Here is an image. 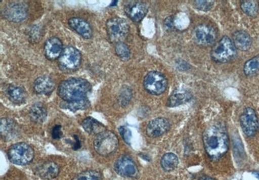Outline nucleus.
<instances>
[{
    "label": "nucleus",
    "instance_id": "nucleus-9",
    "mask_svg": "<svg viewBox=\"0 0 259 180\" xmlns=\"http://www.w3.org/2000/svg\"><path fill=\"white\" fill-rule=\"evenodd\" d=\"M82 55L77 48L69 46L65 48L59 58L60 66L67 70H75L80 66Z\"/></svg>",
    "mask_w": 259,
    "mask_h": 180
},
{
    "label": "nucleus",
    "instance_id": "nucleus-23",
    "mask_svg": "<svg viewBox=\"0 0 259 180\" xmlns=\"http://www.w3.org/2000/svg\"><path fill=\"white\" fill-rule=\"evenodd\" d=\"M233 42L238 50L246 52L251 48L252 40L250 36L246 31H239L233 35Z\"/></svg>",
    "mask_w": 259,
    "mask_h": 180
},
{
    "label": "nucleus",
    "instance_id": "nucleus-21",
    "mask_svg": "<svg viewBox=\"0 0 259 180\" xmlns=\"http://www.w3.org/2000/svg\"><path fill=\"white\" fill-rule=\"evenodd\" d=\"M6 94L11 101L18 105L24 103L27 97V92L23 87L15 85L9 86L6 90Z\"/></svg>",
    "mask_w": 259,
    "mask_h": 180
},
{
    "label": "nucleus",
    "instance_id": "nucleus-27",
    "mask_svg": "<svg viewBox=\"0 0 259 180\" xmlns=\"http://www.w3.org/2000/svg\"><path fill=\"white\" fill-rule=\"evenodd\" d=\"M259 71V55L252 58L246 62L244 66V72L246 76H251Z\"/></svg>",
    "mask_w": 259,
    "mask_h": 180
},
{
    "label": "nucleus",
    "instance_id": "nucleus-7",
    "mask_svg": "<svg viewBox=\"0 0 259 180\" xmlns=\"http://www.w3.org/2000/svg\"><path fill=\"white\" fill-rule=\"evenodd\" d=\"M143 85L147 92L154 96H159L165 91L168 81L165 76L159 71H150L145 76Z\"/></svg>",
    "mask_w": 259,
    "mask_h": 180
},
{
    "label": "nucleus",
    "instance_id": "nucleus-1",
    "mask_svg": "<svg viewBox=\"0 0 259 180\" xmlns=\"http://www.w3.org/2000/svg\"><path fill=\"white\" fill-rule=\"evenodd\" d=\"M203 145L208 156L217 160L228 151L229 140L225 126L215 123L208 127L203 136Z\"/></svg>",
    "mask_w": 259,
    "mask_h": 180
},
{
    "label": "nucleus",
    "instance_id": "nucleus-19",
    "mask_svg": "<svg viewBox=\"0 0 259 180\" xmlns=\"http://www.w3.org/2000/svg\"><path fill=\"white\" fill-rule=\"evenodd\" d=\"M55 88V84L52 78L48 76H41L37 78L34 82L33 89L36 94L47 95L52 93Z\"/></svg>",
    "mask_w": 259,
    "mask_h": 180
},
{
    "label": "nucleus",
    "instance_id": "nucleus-32",
    "mask_svg": "<svg viewBox=\"0 0 259 180\" xmlns=\"http://www.w3.org/2000/svg\"><path fill=\"white\" fill-rule=\"evenodd\" d=\"M119 131L120 133L122 136V138H123L124 142L128 144V145L131 144V141L132 138V132L131 131L129 130L128 128L126 126H121L119 128Z\"/></svg>",
    "mask_w": 259,
    "mask_h": 180
},
{
    "label": "nucleus",
    "instance_id": "nucleus-36",
    "mask_svg": "<svg viewBox=\"0 0 259 180\" xmlns=\"http://www.w3.org/2000/svg\"><path fill=\"white\" fill-rule=\"evenodd\" d=\"M74 138H75V144L73 145V150H78L81 147L80 142L79 139H78V136H74Z\"/></svg>",
    "mask_w": 259,
    "mask_h": 180
},
{
    "label": "nucleus",
    "instance_id": "nucleus-26",
    "mask_svg": "<svg viewBox=\"0 0 259 180\" xmlns=\"http://www.w3.org/2000/svg\"><path fill=\"white\" fill-rule=\"evenodd\" d=\"M90 101L89 99H87L84 100L74 101V102L64 101V103H62L61 107L75 112L77 110L87 109L90 107Z\"/></svg>",
    "mask_w": 259,
    "mask_h": 180
},
{
    "label": "nucleus",
    "instance_id": "nucleus-8",
    "mask_svg": "<svg viewBox=\"0 0 259 180\" xmlns=\"http://www.w3.org/2000/svg\"><path fill=\"white\" fill-rule=\"evenodd\" d=\"M217 32L214 27L209 25H198L193 31V39L198 45L201 46H211L217 38Z\"/></svg>",
    "mask_w": 259,
    "mask_h": 180
},
{
    "label": "nucleus",
    "instance_id": "nucleus-17",
    "mask_svg": "<svg viewBox=\"0 0 259 180\" xmlns=\"http://www.w3.org/2000/svg\"><path fill=\"white\" fill-rule=\"evenodd\" d=\"M63 51L62 41L56 37H52L46 41L45 52L48 59L55 60L60 58Z\"/></svg>",
    "mask_w": 259,
    "mask_h": 180
},
{
    "label": "nucleus",
    "instance_id": "nucleus-31",
    "mask_svg": "<svg viewBox=\"0 0 259 180\" xmlns=\"http://www.w3.org/2000/svg\"><path fill=\"white\" fill-rule=\"evenodd\" d=\"M214 3V1H195L194 2V6L198 10L207 11L212 9Z\"/></svg>",
    "mask_w": 259,
    "mask_h": 180
},
{
    "label": "nucleus",
    "instance_id": "nucleus-4",
    "mask_svg": "<svg viewBox=\"0 0 259 180\" xmlns=\"http://www.w3.org/2000/svg\"><path fill=\"white\" fill-rule=\"evenodd\" d=\"M119 141L112 131L105 130L96 136L94 140L95 151L99 155L106 156L116 151Z\"/></svg>",
    "mask_w": 259,
    "mask_h": 180
},
{
    "label": "nucleus",
    "instance_id": "nucleus-25",
    "mask_svg": "<svg viewBox=\"0 0 259 180\" xmlns=\"http://www.w3.org/2000/svg\"><path fill=\"white\" fill-rule=\"evenodd\" d=\"M161 167L166 172L174 170L178 165V158L175 154L168 153L165 154L161 159Z\"/></svg>",
    "mask_w": 259,
    "mask_h": 180
},
{
    "label": "nucleus",
    "instance_id": "nucleus-18",
    "mask_svg": "<svg viewBox=\"0 0 259 180\" xmlns=\"http://www.w3.org/2000/svg\"><path fill=\"white\" fill-rule=\"evenodd\" d=\"M68 24L71 29L77 32L80 36L85 39L91 38L93 35V31L89 23L80 18H73L69 19Z\"/></svg>",
    "mask_w": 259,
    "mask_h": 180
},
{
    "label": "nucleus",
    "instance_id": "nucleus-10",
    "mask_svg": "<svg viewBox=\"0 0 259 180\" xmlns=\"http://www.w3.org/2000/svg\"><path fill=\"white\" fill-rule=\"evenodd\" d=\"M240 121L245 135L251 138L256 134L258 128V122L257 116L253 108H246L240 117Z\"/></svg>",
    "mask_w": 259,
    "mask_h": 180
},
{
    "label": "nucleus",
    "instance_id": "nucleus-34",
    "mask_svg": "<svg viewBox=\"0 0 259 180\" xmlns=\"http://www.w3.org/2000/svg\"><path fill=\"white\" fill-rule=\"evenodd\" d=\"M52 138L54 140L61 139L63 136V132L62 131V126L61 125H56L53 127L52 132Z\"/></svg>",
    "mask_w": 259,
    "mask_h": 180
},
{
    "label": "nucleus",
    "instance_id": "nucleus-33",
    "mask_svg": "<svg viewBox=\"0 0 259 180\" xmlns=\"http://www.w3.org/2000/svg\"><path fill=\"white\" fill-rule=\"evenodd\" d=\"M132 98V92L131 89H129L128 87H126V89H124V92L122 93V96L121 98H120V103L121 104L122 106H126L127 104L129 103V101H131Z\"/></svg>",
    "mask_w": 259,
    "mask_h": 180
},
{
    "label": "nucleus",
    "instance_id": "nucleus-22",
    "mask_svg": "<svg viewBox=\"0 0 259 180\" xmlns=\"http://www.w3.org/2000/svg\"><path fill=\"white\" fill-rule=\"evenodd\" d=\"M29 114L30 119L34 123H43L47 118V109L42 103H37L32 106Z\"/></svg>",
    "mask_w": 259,
    "mask_h": 180
},
{
    "label": "nucleus",
    "instance_id": "nucleus-20",
    "mask_svg": "<svg viewBox=\"0 0 259 180\" xmlns=\"http://www.w3.org/2000/svg\"><path fill=\"white\" fill-rule=\"evenodd\" d=\"M193 96L188 91L185 89H177L172 92L167 101L166 105L168 107H176L183 104L189 102Z\"/></svg>",
    "mask_w": 259,
    "mask_h": 180
},
{
    "label": "nucleus",
    "instance_id": "nucleus-38",
    "mask_svg": "<svg viewBox=\"0 0 259 180\" xmlns=\"http://www.w3.org/2000/svg\"><path fill=\"white\" fill-rule=\"evenodd\" d=\"M254 174H255V176L259 179V172H254Z\"/></svg>",
    "mask_w": 259,
    "mask_h": 180
},
{
    "label": "nucleus",
    "instance_id": "nucleus-16",
    "mask_svg": "<svg viewBox=\"0 0 259 180\" xmlns=\"http://www.w3.org/2000/svg\"><path fill=\"white\" fill-rule=\"evenodd\" d=\"M0 130L2 138L6 141L15 140L20 134V127L12 119H2Z\"/></svg>",
    "mask_w": 259,
    "mask_h": 180
},
{
    "label": "nucleus",
    "instance_id": "nucleus-24",
    "mask_svg": "<svg viewBox=\"0 0 259 180\" xmlns=\"http://www.w3.org/2000/svg\"><path fill=\"white\" fill-rule=\"evenodd\" d=\"M82 126L84 130L91 135L97 136L106 130L105 126L103 124L91 117L83 120Z\"/></svg>",
    "mask_w": 259,
    "mask_h": 180
},
{
    "label": "nucleus",
    "instance_id": "nucleus-29",
    "mask_svg": "<svg viewBox=\"0 0 259 180\" xmlns=\"http://www.w3.org/2000/svg\"><path fill=\"white\" fill-rule=\"evenodd\" d=\"M115 52L122 61H128L131 58V51L124 42L117 43L115 46Z\"/></svg>",
    "mask_w": 259,
    "mask_h": 180
},
{
    "label": "nucleus",
    "instance_id": "nucleus-28",
    "mask_svg": "<svg viewBox=\"0 0 259 180\" xmlns=\"http://www.w3.org/2000/svg\"><path fill=\"white\" fill-rule=\"evenodd\" d=\"M73 180H101V174L96 170H87L77 175Z\"/></svg>",
    "mask_w": 259,
    "mask_h": 180
},
{
    "label": "nucleus",
    "instance_id": "nucleus-3",
    "mask_svg": "<svg viewBox=\"0 0 259 180\" xmlns=\"http://www.w3.org/2000/svg\"><path fill=\"white\" fill-rule=\"evenodd\" d=\"M237 55V48L234 42L228 36H224L215 43L210 52L212 61L219 63H226L232 61Z\"/></svg>",
    "mask_w": 259,
    "mask_h": 180
},
{
    "label": "nucleus",
    "instance_id": "nucleus-6",
    "mask_svg": "<svg viewBox=\"0 0 259 180\" xmlns=\"http://www.w3.org/2000/svg\"><path fill=\"white\" fill-rule=\"evenodd\" d=\"M106 30L110 40L117 43L122 42L126 38L129 33L130 27L125 20L115 17L107 21Z\"/></svg>",
    "mask_w": 259,
    "mask_h": 180
},
{
    "label": "nucleus",
    "instance_id": "nucleus-35",
    "mask_svg": "<svg viewBox=\"0 0 259 180\" xmlns=\"http://www.w3.org/2000/svg\"><path fill=\"white\" fill-rule=\"evenodd\" d=\"M174 18L172 17L166 18L165 22H164V26L166 29H171L174 27Z\"/></svg>",
    "mask_w": 259,
    "mask_h": 180
},
{
    "label": "nucleus",
    "instance_id": "nucleus-11",
    "mask_svg": "<svg viewBox=\"0 0 259 180\" xmlns=\"http://www.w3.org/2000/svg\"><path fill=\"white\" fill-rule=\"evenodd\" d=\"M114 170L123 177H136L139 174L137 165L128 155H122L117 159L114 164Z\"/></svg>",
    "mask_w": 259,
    "mask_h": 180
},
{
    "label": "nucleus",
    "instance_id": "nucleus-37",
    "mask_svg": "<svg viewBox=\"0 0 259 180\" xmlns=\"http://www.w3.org/2000/svg\"><path fill=\"white\" fill-rule=\"evenodd\" d=\"M200 180H214V179L211 178V177H210L203 176V177H201Z\"/></svg>",
    "mask_w": 259,
    "mask_h": 180
},
{
    "label": "nucleus",
    "instance_id": "nucleus-30",
    "mask_svg": "<svg viewBox=\"0 0 259 180\" xmlns=\"http://www.w3.org/2000/svg\"><path fill=\"white\" fill-rule=\"evenodd\" d=\"M240 8L244 13L250 17H255L257 15V6L254 1H242Z\"/></svg>",
    "mask_w": 259,
    "mask_h": 180
},
{
    "label": "nucleus",
    "instance_id": "nucleus-15",
    "mask_svg": "<svg viewBox=\"0 0 259 180\" xmlns=\"http://www.w3.org/2000/svg\"><path fill=\"white\" fill-rule=\"evenodd\" d=\"M60 172L59 166L54 161H47L37 166L36 173L41 179L51 180L58 176Z\"/></svg>",
    "mask_w": 259,
    "mask_h": 180
},
{
    "label": "nucleus",
    "instance_id": "nucleus-5",
    "mask_svg": "<svg viewBox=\"0 0 259 180\" xmlns=\"http://www.w3.org/2000/svg\"><path fill=\"white\" fill-rule=\"evenodd\" d=\"M8 154L11 162L17 165H28L34 157V150L25 143H18L12 145L9 148Z\"/></svg>",
    "mask_w": 259,
    "mask_h": 180
},
{
    "label": "nucleus",
    "instance_id": "nucleus-12",
    "mask_svg": "<svg viewBox=\"0 0 259 180\" xmlns=\"http://www.w3.org/2000/svg\"><path fill=\"white\" fill-rule=\"evenodd\" d=\"M2 15L11 22H22L27 17V8L24 4L14 2L5 6Z\"/></svg>",
    "mask_w": 259,
    "mask_h": 180
},
{
    "label": "nucleus",
    "instance_id": "nucleus-2",
    "mask_svg": "<svg viewBox=\"0 0 259 180\" xmlns=\"http://www.w3.org/2000/svg\"><path fill=\"white\" fill-rule=\"evenodd\" d=\"M92 86L82 78H71L64 80L59 86L58 94L66 102H74L87 99Z\"/></svg>",
    "mask_w": 259,
    "mask_h": 180
},
{
    "label": "nucleus",
    "instance_id": "nucleus-13",
    "mask_svg": "<svg viewBox=\"0 0 259 180\" xmlns=\"http://www.w3.org/2000/svg\"><path fill=\"white\" fill-rule=\"evenodd\" d=\"M124 11L134 22H140L147 15L148 7L143 2L130 1L124 5Z\"/></svg>",
    "mask_w": 259,
    "mask_h": 180
},
{
    "label": "nucleus",
    "instance_id": "nucleus-14",
    "mask_svg": "<svg viewBox=\"0 0 259 180\" xmlns=\"http://www.w3.org/2000/svg\"><path fill=\"white\" fill-rule=\"evenodd\" d=\"M169 128L170 123L168 120L159 117L150 122L146 129V132L150 138H158L163 135Z\"/></svg>",
    "mask_w": 259,
    "mask_h": 180
}]
</instances>
